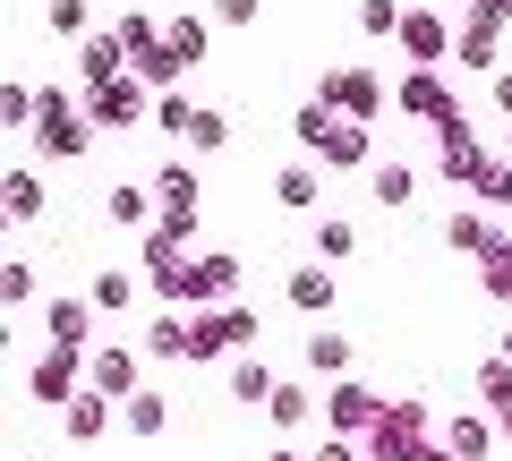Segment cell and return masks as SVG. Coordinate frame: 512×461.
Wrapping results in <instances>:
<instances>
[{"mask_svg": "<svg viewBox=\"0 0 512 461\" xmlns=\"http://www.w3.org/2000/svg\"><path fill=\"white\" fill-rule=\"evenodd\" d=\"M214 18H222V26H248V18H256V0H214Z\"/></svg>", "mask_w": 512, "mask_h": 461, "instance_id": "37", "label": "cell"}, {"mask_svg": "<svg viewBox=\"0 0 512 461\" xmlns=\"http://www.w3.org/2000/svg\"><path fill=\"white\" fill-rule=\"evenodd\" d=\"M487 291H495V299H512V257H504V248L487 257Z\"/></svg>", "mask_w": 512, "mask_h": 461, "instance_id": "36", "label": "cell"}, {"mask_svg": "<svg viewBox=\"0 0 512 461\" xmlns=\"http://www.w3.org/2000/svg\"><path fill=\"white\" fill-rule=\"evenodd\" d=\"M444 248H453V257H478V265H487L495 248H504V231H495V222L478 214V205H461V214L444 222Z\"/></svg>", "mask_w": 512, "mask_h": 461, "instance_id": "9", "label": "cell"}, {"mask_svg": "<svg viewBox=\"0 0 512 461\" xmlns=\"http://www.w3.org/2000/svg\"><path fill=\"white\" fill-rule=\"evenodd\" d=\"M367 197H376L384 214H410V205H419V171L410 163H376V188H367Z\"/></svg>", "mask_w": 512, "mask_h": 461, "instance_id": "13", "label": "cell"}, {"mask_svg": "<svg viewBox=\"0 0 512 461\" xmlns=\"http://www.w3.org/2000/svg\"><path fill=\"white\" fill-rule=\"evenodd\" d=\"M478 9H487V18H512V0H478Z\"/></svg>", "mask_w": 512, "mask_h": 461, "instance_id": "40", "label": "cell"}, {"mask_svg": "<svg viewBox=\"0 0 512 461\" xmlns=\"http://www.w3.org/2000/svg\"><path fill=\"white\" fill-rule=\"evenodd\" d=\"M35 146H43V154H86V146H94V111H86V103H69L60 86H43Z\"/></svg>", "mask_w": 512, "mask_h": 461, "instance_id": "1", "label": "cell"}, {"mask_svg": "<svg viewBox=\"0 0 512 461\" xmlns=\"http://www.w3.org/2000/svg\"><path fill=\"white\" fill-rule=\"evenodd\" d=\"M478 197H487V205H512V163H487V180H478Z\"/></svg>", "mask_w": 512, "mask_h": 461, "instance_id": "35", "label": "cell"}, {"mask_svg": "<svg viewBox=\"0 0 512 461\" xmlns=\"http://www.w3.org/2000/svg\"><path fill=\"white\" fill-rule=\"evenodd\" d=\"M154 205H171V214H188V205H197V171H188V163L154 171Z\"/></svg>", "mask_w": 512, "mask_h": 461, "instance_id": "21", "label": "cell"}, {"mask_svg": "<svg viewBox=\"0 0 512 461\" xmlns=\"http://www.w3.org/2000/svg\"><path fill=\"white\" fill-rule=\"evenodd\" d=\"M453 43H461V35H453V26L436 18V9H402V52L419 60V69H427V60H444Z\"/></svg>", "mask_w": 512, "mask_h": 461, "instance_id": "8", "label": "cell"}, {"mask_svg": "<svg viewBox=\"0 0 512 461\" xmlns=\"http://www.w3.org/2000/svg\"><path fill=\"white\" fill-rule=\"evenodd\" d=\"M325 427H333V436H376L384 402H376V393H359V385H342V393H325Z\"/></svg>", "mask_w": 512, "mask_h": 461, "instance_id": "6", "label": "cell"}, {"mask_svg": "<svg viewBox=\"0 0 512 461\" xmlns=\"http://www.w3.org/2000/svg\"><path fill=\"white\" fill-rule=\"evenodd\" d=\"M316 257H325V265H342V257H359V231H350L342 214H325V222H316Z\"/></svg>", "mask_w": 512, "mask_h": 461, "instance_id": "23", "label": "cell"}, {"mask_svg": "<svg viewBox=\"0 0 512 461\" xmlns=\"http://www.w3.org/2000/svg\"><path fill=\"white\" fill-rule=\"evenodd\" d=\"M94 299H52L43 308V333H52V351H86V333H94Z\"/></svg>", "mask_w": 512, "mask_h": 461, "instance_id": "10", "label": "cell"}, {"mask_svg": "<svg viewBox=\"0 0 512 461\" xmlns=\"http://www.w3.org/2000/svg\"><path fill=\"white\" fill-rule=\"evenodd\" d=\"M453 60H461V69H495V18H487V9H470V18H461Z\"/></svg>", "mask_w": 512, "mask_h": 461, "instance_id": "14", "label": "cell"}, {"mask_svg": "<svg viewBox=\"0 0 512 461\" xmlns=\"http://www.w3.org/2000/svg\"><path fill=\"white\" fill-rule=\"evenodd\" d=\"M325 103L342 111V120H376V111H384V77H367V69H333V77H325Z\"/></svg>", "mask_w": 512, "mask_h": 461, "instance_id": "4", "label": "cell"}, {"mask_svg": "<svg viewBox=\"0 0 512 461\" xmlns=\"http://www.w3.org/2000/svg\"><path fill=\"white\" fill-rule=\"evenodd\" d=\"M0 299H9V308H26V299H35V265H26V257L0 265Z\"/></svg>", "mask_w": 512, "mask_h": 461, "instance_id": "29", "label": "cell"}, {"mask_svg": "<svg viewBox=\"0 0 512 461\" xmlns=\"http://www.w3.org/2000/svg\"><path fill=\"white\" fill-rule=\"evenodd\" d=\"M197 111H205V103H188V94H163V103H154V120H163V129H180V137H188V129H197Z\"/></svg>", "mask_w": 512, "mask_h": 461, "instance_id": "31", "label": "cell"}, {"mask_svg": "<svg viewBox=\"0 0 512 461\" xmlns=\"http://www.w3.org/2000/svg\"><path fill=\"white\" fill-rule=\"evenodd\" d=\"M103 214H111V222H154V188L120 180V188H111V197H103Z\"/></svg>", "mask_w": 512, "mask_h": 461, "instance_id": "22", "label": "cell"}, {"mask_svg": "<svg viewBox=\"0 0 512 461\" xmlns=\"http://www.w3.org/2000/svg\"><path fill=\"white\" fill-rule=\"evenodd\" d=\"M77 376H86V351H43V359H35V376H26V385H35V402L69 410V402H77Z\"/></svg>", "mask_w": 512, "mask_h": 461, "instance_id": "5", "label": "cell"}, {"mask_svg": "<svg viewBox=\"0 0 512 461\" xmlns=\"http://www.w3.org/2000/svg\"><path fill=\"white\" fill-rule=\"evenodd\" d=\"M504 257H512V231H504Z\"/></svg>", "mask_w": 512, "mask_h": 461, "instance_id": "43", "label": "cell"}, {"mask_svg": "<svg viewBox=\"0 0 512 461\" xmlns=\"http://www.w3.org/2000/svg\"><path fill=\"white\" fill-rule=\"evenodd\" d=\"M171 52L197 69V60H205V26H197V18H171Z\"/></svg>", "mask_w": 512, "mask_h": 461, "instance_id": "32", "label": "cell"}, {"mask_svg": "<svg viewBox=\"0 0 512 461\" xmlns=\"http://www.w3.org/2000/svg\"><path fill=\"white\" fill-rule=\"evenodd\" d=\"M410 461H461V453H453V444H419V453H410Z\"/></svg>", "mask_w": 512, "mask_h": 461, "instance_id": "38", "label": "cell"}, {"mask_svg": "<svg viewBox=\"0 0 512 461\" xmlns=\"http://www.w3.org/2000/svg\"><path fill=\"white\" fill-rule=\"evenodd\" d=\"M265 410H274V427H299V419H308V385H274V402H265Z\"/></svg>", "mask_w": 512, "mask_h": 461, "instance_id": "28", "label": "cell"}, {"mask_svg": "<svg viewBox=\"0 0 512 461\" xmlns=\"http://www.w3.org/2000/svg\"><path fill=\"white\" fill-rule=\"evenodd\" d=\"M103 427H111V393H77V402H69V436L94 444Z\"/></svg>", "mask_w": 512, "mask_h": 461, "instance_id": "19", "label": "cell"}, {"mask_svg": "<svg viewBox=\"0 0 512 461\" xmlns=\"http://www.w3.org/2000/svg\"><path fill=\"white\" fill-rule=\"evenodd\" d=\"M188 146H197V154H222V146H231V120H222V111H197V129H188Z\"/></svg>", "mask_w": 512, "mask_h": 461, "instance_id": "30", "label": "cell"}, {"mask_svg": "<svg viewBox=\"0 0 512 461\" xmlns=\"http://www.w3.org/2000/svg\"><path fill=\"white\" fill-rule=\"evenodd\" d=\"M495 436H504V427H487V419H453V427H444V444H453L461 461H487Z\"/></svg>", "mask_w": 512, "mask_h": 461, "instance_id": "18", "label": "cell"}, {"mask_svg": "<svg viewBox=\"0 0 512 461\" xmlns=\"http://www.w3.org/2000/svg\"><path fill=\"white\" fill-rule=\"evenodd\" d=\"M248 342H256L248 308H197L188 316V359H222V351H248Z\"/></svg>", "mask_w": 512, "mask_h": 461, "instance_id": "2", "label": "cell"}, {"mask_svg": "<svg viewBox=\"0 0 512 461\" xmlns=\"http://www.w3.org/2000/svg\"><path fill=\"white\" fill-rule=\"evenodd\" d=\"M393 103H402V111H419V120H436V129H444V120H461V103L444 94V77H427V69H410L402 86H393Z\"/></svg>", "mask_w": 512, "mask_h": 461, "instance_id": "7", "label": "cell"}, {"mask_svg": "<svg viewBox=\"0 0 512 461\" xmlns=\"http://www.w3.org/2000/svg\"><path fill=\"white\" fill-rule=\"evenodd\" d=\"M94 308H103V316H128V308H137V274H120V265H111V274H94Z\"/></svg>", "mask_w": 512, "mask_h": 461, "instance_id": "16", "label": "cell"}, {"mask_svg": "<svg viewBox=\"0 0 512 461\" xmlns=\"http://www.w3.org/2000/svg\"><path fill=\"white\" fill-rule=\"evenodd\" d=\"M495 427H504V436H512V402H504V410H495Z\"/></svg>", "mask_w": 512, "mask_h": 461, "instance_id": "42", "label": "cell"}, {"mask_svg": "<svg viewBox=\"0 0 512 461\" xmlns=\"http://www.w3.org/2000/svg\"><path fill=\"white\" fill-rule=\"evenodd\" d=\"M274 197L291 205V214H308V205H316V163H291V171L274 180Z\"/></svg>", "mask_w": 512, "mask_h": 461, "instance_id": "27", "label": "cell"}, {"mask_svg": "<svg viewBox=\"0 0 512 461\" xmlns=\"http://www.w3.org/2000/svg\"><path fill=\"white\" fill-rule=\"evenodd\" d=\"M231 402H274V368H265V359H239L231 368Z\"/></svg>", "mask_w": 512, "mask_h": 461, "instance_id": "24", "label": "cell"}, {"mask_svg": "<svg viewBox=\"0 0 512 461\" xmlns=\"http://www.w3.org/2000/svg\"><path fill=\"white\" fill-rule=\"evenodd\" d=\"M265 461H308V453H291V444H274V453H265Z\"/></svg>", "mask_w": 512, "mask_h": 461, "instance_id": "41", "label": "cell"}, {"mask_svg": "<svg viewBox=\"0 0 512 461\" xmlns=\"http://www.w3.org/2000/svg\"><path fill=\"white\" fill-rule=\"evenodd\" d=\"M52 35L86 43V0H52Z\"/></svg>", "mask_w": 512, "mask_h": 461, "instance_id": "33", "label": "cell"}, {"mask_svg": "<svg viewBox=\"0 0 512 461\" xmlns=\"http://www.w3.org/2000/svg\"><path fill=\"white\" fill-rule=\"evenodd\" d=\"M316 461H359V453H350V436H333V444H325V453H316Z\"/></svg>", "mask_w": 512, "mask_h": 461, "instance_id": "39", "label": "cell"}, {"mask_svg": "<svg viewBox=\"0 0 512 461\" xmlns=\"http://www.w3.org/2000/svg\"><path fill=\"white\" fill-rule=\"evenodd\" d=\"M86 376H94V393L128 402V393H137V351H94V359H86Z\"/></svg>", "mask_w": 512, "mask_h": 461, "instance_id": "12", "label": "cell"}, {"mask_svg": "<svg viewBox=\"0 0 512 461\" xmlns=\"http://www.w3.org/2000/svg\"><path fill=\"white\" fill-rule=\"evenodd\" d=\"M291 308L299 316H325L333 308V265H299V274H291Z\"/></svg>", "mask_w": 512, "mask_h": 461, "instance_id": "15", "label": "cell"}, {"mask_svg": "<svg viewBox=\"0 0 512 461\" xmlns=\"http://www.w3.org/2000/svg\"><path fill=\"white\" fill-rule=\"evenodd\" d=\"M77 77H86V94L111 86V77H128V43L120 35H86L77 43Z\"/></svg>", "mask_w": 512, "mask_h": 461, "instance_id": "11", "label": "cell"}, {"mask_svg": "<svg viewBox=\"0 0 512 461\" xmlns=\"http://www.w3.org/2000/svg\"><path fill=\"white\" fill-rule=\"evenodd\" d=\"M146 351L154 359H188V316H154V325H146Z\"/></svg>", "mask_w": 512, "mask_h": 461, "instance_id": "26", "label": "cell"}, {"mask_svg": "<svg viewBox=\"0 0 512 461\" xmlns=\"http://www.w3.org/2000/svg\"><path fill=\"white\" fill-rule=\"evenodd\" d=\"M120 419H128V436H163V427H171V410H163V393H128V402H120Z\"/></svg>", "mask_w": 512, "mask_h": 461, "instance_id": "20", "label": "cell"}, {"mask_svg": "<svg viewBox=\"0 0 512 461\" xmlns=\"http://www.w3.org/2000/svg\"><path fill=\"white\" fill-rule=\"evenodd\" d=\"M86 111H94V120H103V129H137V120H146V77H137V69H128V77H111V86H94L86 94Z\"/></svg>", "mask_w": 512, "mask_h": 461, "instance_id": "3", "label": "cell"}, {"mask_svg": "<svg viewBox=\"0 0 512 461\" xmlns=\"http://www.w3.org/2000/svg\"><path fill=\"white\" fill-rule=\"evenodd\" d=\"M359 26H367V35H402V9H393V0H367Z\"/></svg>", "mask_w": 512, "mask_h": 461, "instance_id": "34", "label": "cell"}, {"mask_svg": "<svg viewBox=\"0 0 512 461\" xmlns=\"http://www.w3.org/2000/svg\"><path fill=\"white\" fill-rule=\"evenodd\" d=\"M0 188H9V222H35L43 214V180H35V171H9Z\"/></svg>", "mask_w": 512, "mask_h": 461, "instance_id": "25", "label": "cell"}, {"mask_svg": "<svg viewBox=\"0 0 512 461\" xmlns=\"http://www.w3.org/2000/svg\"><path fill=\"white\" fill-rule=\"evenodd\" d=\"M308 368L316 376H350V333H333V325L308 333Z\"/></svg>", "mask_w": 512, "mask_h": 461, "instance_id": "17", "label": "cell"}]
</instances>
